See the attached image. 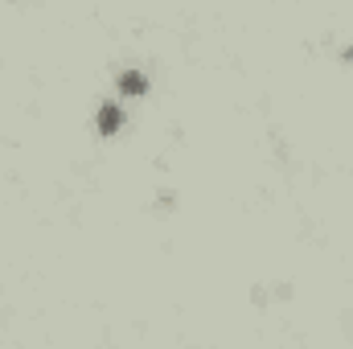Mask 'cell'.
Segmentation results:
<instances>
[{
	"label": "cell",
	"mask_w": 353,
	"mask_h": 349,
	"mask_svg": "<svg viewBox=\"0 0 353 349\" xmlns=\"http://www.w3.org/2000/svg\"><path fill=\"white\" fill-rule=\"evenodd\" d=\"M119 119H123V115H119V107H103V111H99V132H103V136H111V132L119 128Z\"/></svg>",
	"instance_id": "6da1fadb"
},
{
	"label": "cell",
	"mask_w": 353,
	"mask_h": 349,
	"mask_svg": "<svg viewBox=\"0 0 353 349\" xmlns=\"http://www.w3.org/2000/svg\"><path fill=\"white\" fill-rule=\"evenodd\" d=\"M144 87H148V83H144V74H136V70H128V74L119 79V90H123V94H140Z\"/></svg>",
	"instance_id": "7a4b0ae2"
}]
</instances>
